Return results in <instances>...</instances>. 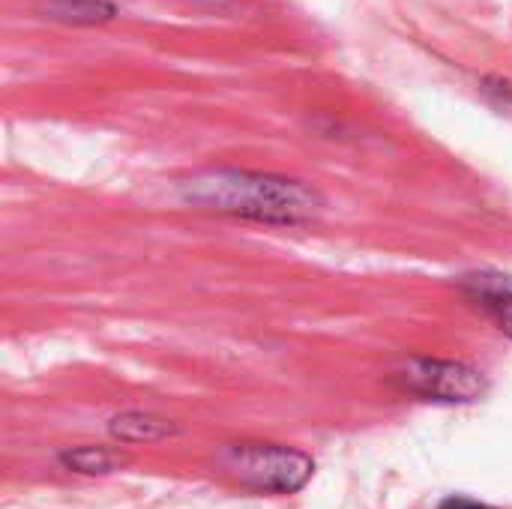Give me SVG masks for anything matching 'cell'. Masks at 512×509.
Wrapping results in <instances>:
<instances>
[{
  "mask_svg": "<svg viewBox=\"0 0 512 509\" xmlns=\"http://www.w3.org/2000/svg\"><path fill=\"white\" fill-rule=\"evenodd\" d=\"M183 201L192 207L243 216L255 222L300 225L321 213V195L291 177L255 171H207L183 183Z\"/></svg>",
  "mask_w": 512,
  "mask_h": 509,
  "instance_id": "obj_1",
  "label": "cell"
},
{
  "mask_svg": "<svg viewBox=\"0 0 512 509\" xmlns=\"http://www.w3.org/2000/svg\"><path fill=\"white\" fill-rule=\"evenodd\" d=\"M219 462L240 486L267 495L300 492L315 471V462L306 453L279 444H234Z\"/></svg>",
  "mask_w": 512,
  "mask_h": 509,
  "instance_id": "obj_2",
  "label": "cell"
},
{
  "mask_svg": "<svg viewBox=\"0 0 512 509\" xmlns=\"http://www.w3.org/2000/svg\"><path fill=\"white\" fill-rule=\"evenodd\" d=\"M402 381L408 390L438 402H474L486 390L477 369L450 360H411L402 369Z\"/></svg>",
  "mask_w": 512,
  "mask_h": 509,
  "instance_id": "obj_3",
  "label": "cell"
},
{
  "mask_svg": "<svg viewBox=\"0 0 512 509\" xmlns=\"http://www.w3.org/2000/svg\"><path fill=\"white\" fill-rule=\"evenodd\" d=\"M111 435L123 444H147L174 435V426L150 414H120L111 420Z\"/></svg>",
  "mask_w": 512,
  "mask_h": 509,
  "instance_id": "obj_4",
  "label": "cell"
},
{
  "mask_svg": "<svg viewBox=\"0 0 512 509\" xmlns=\"http://www.w3.org/2000/svg\"><path fill=\"white\" fill-rule=\"evenodd\" d=\"M477 300L489 309V315L512 336V282L507 276H474Z\"/></svg>",
  "mask_w": 512,
  "mask_h": 509,
  "instance_id": "obj_5",
  "label": "cell"
},
{
  "mask_svg": "<svg viewBox=\"0 0 512 509\" xmlns=\"http://www.w3.org/2000/svg\"><path fill=\"white\" fill-rule=\"evenodd\" d=\"M45 9L51 18L72 24H99L117 15V6L111 0H48Z\"/></svg>",
  "mask_w": 512,
  "mask_h": 509,
  "instance_id": "obj_6",
  "label": "cell"
},
{
  "mask_svg": "<svg viewBox=\"0 0 512 509\" xmlns=\"http://www.w3.org/2000/svg\"><path fill=\"white\" fill-rule=\"evenodd\" d=\"M63 468L75 474H108L114 468V456L99 447H75L60 456Z\"/></svg>",
  "mask_w": 512,
  "mask_h": 509,
  "instance_id": "obj_7",
  "label": "cell"
},
{
  "mask_svg": "<svg viewBox=\"0 0 512 509\" xmlns=\"http://www.w3.org/2000/svg\"><path fill=\"white\" fill-rule=\"evenodd\" d=\"M438 509H495L489 504H480V501H471V498H447Z\"/></svg>",
  "mask_w": 512,
  "mask_h": 509,
  "instance_id": "obj_8",
  "label": "cell"
}]
</instances>
